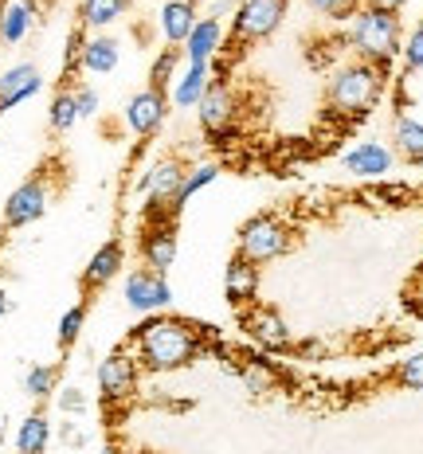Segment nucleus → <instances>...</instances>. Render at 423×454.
<instances>
[{
    "instance_id": "15",
    "label": "nucleus",
    "mask_w": 423,
    "mask_h": 454,
    "mask_svg": "<svg viewBox=\"0 0 423 454\" xmlns=\"http://www.w3.org/2000/svg\"><path fill=\"white\" fill-rule=\"evenodd\" d=\"M223 294H228L231 306H247V301L259 294V267L255 262L235 254L228 262V274H223Z\"/></svg>"
},
{
    "instance_id": "8",
    "label": "nucleus",
    "mask_w": 423,
    "mask_h": 454,
    "mask_svg": "<svg viewBox=\"0 0 423 454\" xmlns=\"http://www.w3.org/2000/svg\"><path fill=\"white\" fill-rule=\"evenodd\" d=\"M43 212H47V184L40 181V176H32V181H24L12 196H8L4 223L8 227H27V223L40 220Z\"/></svg>"
},
{
    "instance_id": "1",
    "label": "nucleus",
    "mask_w": 423,
    "mask_h": 454,
    "mask_svg": "<svg viewBox=\"0 0 423 454\" xmlns=\"http://www.w3.org/2000/svg\"><path fill=\"white\" fill-rule=\"evenodd\" d=\"M137 345V364L149 372H176V368L192 364L200 353V340H196L192 325L176 317H153L137 329L134 337Z\"/></svg>"
},
{
    "instance_id": "13",
    "label": "nucleus",
    "mask_w": 423,
    "mask_h": 454,
    "mask_svg": "<svg viewBox=\"0 0 423 454\" xmlns=\"http://www.w3.org/2000/svg\"><path fill=\"white\" fill-rule=\"evenodd\" d=\"M40 87H43V79H40V71H35L32 63L8 67L4 74H0V110L20 106V102H27L32 94H40Z\"/></svg>"
},
{
    "instance_id": "2",
    "label": "nucleus",
    "mask_w": 423,
    "mask_h": 454,
    "mask_svg": "<svg viewBox=\"0 0 423 454\" xmlns=\"http://www.w3.org/2000/svg\"><path fill=\"white\" fill-rule=\"evenodd\" d=\"M384 74L372 63H353V67H341L329 82V110L337 118H364L376 98H380Z\"/></svg>"
},
{
    "instance_id": "40",
    "label": "nucleus",
    "mask_w": 423,
    "mask_h": 454,
    "mask_svg": "<svg viewBox=\"0 0 423 454\" xmlns=\"http://www.w3.org/2000/svg\"><path fill=\"white\" fill-rule=\"evenodd\" d=\"M98 454H110V450H98Z\"/></svg>"
},
{
    "instance_id": "31",
    "label": "nucleus",
    "mask_w": 423,
    "mask_h": 454,
    "mask_svg": "<svg viewBox=\"0 0 423 454\" xmlns=\"http://www.w3.org/2000/svg\"><path fill=\"white\" fill-rule=\"evenodd\" d=\"M82 321H87V309H82V306H74V309L63 314V321H59V345H71V340L82 333Z\"/></svg>"
},
{
    "instance_id": "17",
    "label": "nucleus",
    "mask_w": 423,
    "mask_h": 454,
    "mask_svg": "<svg viewBox=\"0 0 423 454\" xmlns=\"http://www.w3.org/2000/svg\"><path fill=\"white\" fill-rule=\"evenodd\" d=\"M247 329H251V337L259 340L262 348H286L290 345V329H286V321H282L275 309H255V314H247Z\"/></svg>"
},
{
    "instance_id": "6",
    "label": "nucleus",
    "mask_w": 423,
    "mask_h": 454,
    "mask_svg": "<svg viewBox=\"0 0 423 454\" xmlns=\"http://www.w3.org/2000/svg\"><path fill=\"white\" fill-rule=\"evenodd\" d=\"M282 16H286V0H243L235 8V35L239 40H267L278 32Z\"/></svg>"
},
{
    "instance_id": "25",
    "label": "nucleus",
    "mask_w": 423,
    "mask_h": 454,
    "mask_svg": "<svg viewBox=\"0 0 423 454\" xmlns=\"http://www.w3.org/2000/svg\"><path fill=\"white\" fill-rule=\"evenodd\" d=\"M126 12V0H82V24L87 27H106Z\"/></svg>"
},
{
    "instance_id": "26",
    "label": "nucleus",
    "mask_w": 423,
    "mask_h": 454,
    "mask_svg": "<svg viewBox=\"0 0 423 454\" xmlns=\"http://www.w3.org/2000/svg\"><path fill=\"white\" fill-rule=\"evenodd\" d=\"M47 121H51L55 134H67V129L79 121V102H74V94H55L51 98V110H47Z\"/></svg>"
},
{
    "instance_id": "7",
    "label": "nucleus",
    "mask_w": 423,
    "mask_h": 454,
    "mask_svg": "<svg viewBox=\"0 0 423 454\" xmlns=\"http://www.w3.org/2000/svg\"><path fill=\"white\" fill-rule=\"evenodd\" d=\"M126 301L137 314H153V309H165L173 301V286L157 270H134L126 278Z\"/></svg>"
},
{
    "instance_id": "11",
    "label": "nucleus",
    "mask_w": 423,
    "mask_h": 454,
    "mask_svg": "<svg viewBox=\"0 0 423 454\" xmlns=\"http://www.w3.org/2000/svg\"><path fill=\"white\" fill-rule=\"evenodd\" d=\"M165 121V94L161 90H141V94H134L129 98V106H126V126L134 129V134H141V137H149L157 126Z\"/></svg>"
},
{
    "instance_id": "28",
    "label": "nucleus",
    "mask_w": 423,
    "mask_h": 454,
    "mask_svg": "<svg viewBox=\"0 0 423 454\" xmlns=\"http://www.w3.org/2000/svg\"><path fill=\"white\" fill-rule=\"evenodd\" d=\"M306 4L325 20H353L356 16V0H306Z\"/></svg>"
},
{
    "instance_id": "4",
    "label": "nucleus",
    "mask_w": 423,
    "mask_h": 454,
    "mask_svg": "<svg viewBox=\"0 0 423 454\" xmlns=\"http://www.w3.org/2000/svg\"><path fill=\"white\" fill-rule=\"evenodd\" d=\"M184 165L181 160H157L145 176H141V192L149 196V212L153 223H168V215L181 212V188H184Z\"/></svg>"
},
{
    "instance_id": "36",
    "label": "nucleus",
    "mask_w": 423,
    "mask_h": 454,
    "mask_svg": "<svg viewBox=\"0 0 423 454\" xmlns=\"http://www.w3.org/2000/svg\"><path fill=\"white\" fill-rule=\"evenodd\" d=\"M247 384H251V387H255V392H259V387H270V384H275V376H270L267 368L251 364V368H247Z\"/></svg>"
},
{
    "instance_id": "3",
    "label": "nucleus",
    "mask_w": 423,
    "mask_h": 454,
    "mask_svg": "<svg viewBox=\"0 0 423 454\" xmlns=\"http://www.w3.org/2000/svg\"><path fill=\"white\" fill-rule=\"evenodd\" d=\"M349 47L361 51L364 63L380 67V63H388L392 55L400 51V20L388 12L364 8V12H356L353 24H349Z\"/></svg>"
},
{
    "instance_id": "39",
    "label": "nucleus",
    "mask_w": 423,
    "mask_h": 454,
    "mask_svg": "<svg viewBox=\"0 0 423 454\" xmlns=\"http://www.w3.org/2000/svg\"><path fill=\"white\" fill-rule=\"evenodd\" d=\"M0 20H4V4H0Z\"/></svg>"
},
{
    "instance_id": "33",
    "label": "nucleus",
    "mask_w": 423,
    "mask_h": 454,
    "mask_svg": "<svg viewBox=\"0 0 423 454\" xmlns=\"http://www.w3.org/2000/svg\"><path fill=\"white\" fill-rule=\"evenodd\" d=\"M403 63H408L411 71H423V24L408 35V43H403Z\"/></svg>"
},
{
    "instance_id": "9",
    "label": "nucleus",
    "mask_w": 423,
    "mask_h": 454,
    "mask_svg": "<svg viewBox=\"0 0 423 454\" xmlns=\"http://www.w3.org/2000/svg\"><path fill=\"white\" fill-rule=\"evenodd\" d=\"M200 106V126L208 129L212 137H223L231 129V121H235V94L223 87V82H208V90H204V98L196 102Z\"/></svg>"
},
{
    "instance_id": "29",
    "label": "nucleus",
    "mask_w": 423,
    "mask_h": 454,
    "mask_svg": "<svg viewBox=\"0 0 423 454\" xmlns=\"http://www.w3.org/2000/svg\"><path fill=\"white\" fill-rule=\"evenodd\" d=\"M149 79H153V90H165L168 82L176 79V47H168V51H161V55H157V63H153V74H149Z\"/></svg>"
},
{
    "instance_id": "32",
    "label": "nucleus",
    "mask_w": 423,
    "mask_h": 454,
    "mask_svg": "<svg viewBox=\"0 0 423 454\" xmlns=\"http://www.w3.org/2000/svg\"><path fill=\"white\" fill-rule=\"evenodd\" d=\"M396 380H400L403 387H423V353H416V356H408V361H403V364H400Z\"/></svg>"
},
{
    "instance_id": "19",
    "label": "nucleus",
    "mask_w": 423,
    "mask_h": 454,
    "mask_svg": "<svg viewBox=\"0 0 423 454\" xmlns=\"http://www.w3.org/2000/svg\"><path fill=\"white\" fill-rule=\"evenodd\" d=\"M192 27H196V8L188 0H168L161 8V32L168 43H184Z\"/></svg>"
},
{
    "instance_id": "16",
    "label": "nucleus",
    "mask_w": 423,
    "mask_h": 454,
    "mask_svg": "<svg viewBox=\"0 0 423 454\" xmlns=\"http://www.w3.org/2000/svg\"><path fill=\"white\" fill-rule=\"evenodd\" d=\"M345 168L353 176H380L392 168V153L384 145H376V141H361L356 149L345 153Z\"/></svg>"
},
{
    "instance_id": "5",
    "label": "nucleus",
    "mask_w": 423,
    "mask_h": 454,
    "mask_svg": "<svg viewBox=\"0 0 423 454\" xmlns=\"http://www.w3.org/2000/svg\"><path fill=\"white\" fill-rule=\"evenodd\" d=\"M286 247H290V231L275 215H251V220L239 227V259L255 262V267L259 262L282 259Z\"/></svg>"
},
{
    "instance_id": "10",
    "label": "nucleus",
    "mask_w": 423,
    "mask_h": 454,
    "mask_svg": "<svg viewBox=\"0 0 423 454\" xmlns=\"http://www.w3.org/2000/svg\"><path fill=\"white\" fill-rule=\"evenodd\" d=\"M98 387H102V400H110V403L134 395V387H137V364L129 361L126 353H110L106 361L98 364Z\"/></svg>"
},
{
    "instance_id": "35",
    "label": "nucleus",
    "mask_w": 423,
    "mask_h": 454,
    "mask_svg": "<svg viewBox=\"0 0 423 454\" xmlns=\"http://www.w3.org/2000/svg\"><path fill=\"white\" fill-rule=\"evenodd\" d=\"M74 102H79V118H90V114H94V110H98V94H94L90 87L74 90Z\"/></svg>"
},
{
    "instance_id": "21",
    "label": "nucleus",
    "mask_w": 423,
    "mask_h": 454,
    "mask_svg": "<svg viewBox=\"0 0 423 454\" xmlns=\"http://www.w3.org/2000/svg\"><path fill=\"white\" fill-rule=\"evenodd\" d=\"M32 16H35V8L27 4V0L8 4L4 8V20H0V40H4V43H20L27 35V27H32Z\"/></svg>"
},
{
    "instance_id": "30",
    "label": "nucleus",
    "mask_w": 423,
    "mask_h": 454,
    "mask_svg": "<svg viewBox=\"0 0 423 454\" xmlns=\"http://www.w3.org/2000/svg\"><path fill=\"white\" fill-rule=\"evenodd\" d=\"M215 176H220V168H215V165H200V168H192V173L184 176V188H181V207H184L188 196H196L204 184H212Z\"/></svg>"
},
{
    "instance_id": "41",
    "label": "nucleus",
    "mask_w": 423,
    "mask_h": 454,
    "mask_svg": "<svg viewBox=\"0 0 423 454\" xmlns=\"http://www.w3.org/2000/svg\"><path fill=\"white\" fill-rule=\"evenodd\" d=\"M188 4H192V0H188Z\"/></svg>"
},
{
    "instance_id": "37",
    "label": "nucleus",
    "mask_w": 423,
    "mask_h": 454,
    "mask_svg": "<svg viewBox=\"0 0 423 454\" xmlns=\"http://www.w3.org/2000/svg\"><path fill=\"white\" fill-rule=\"evenodd\" d=\"M403 4V0H369V8L372 12H388V16H396V8Z\"/></svg>"
},
{
    "instance_id": "23",
    "label": "nucleus",
    "mask_w": 423,
    "mask_h": 454,
    "mask_svg": "<svg viewBox=\"0 0 423 454\" xmlns=\"http://www.w3.org/2000/svg\"><path fill=\"white\" fill-rule=\"evenodd\" d=\"M204 90H208V67H188L181 79H176L173 87V102L176 106H196V102L204 98Z\"/></svg>"
},
{
    "instance_id": "18",
    "label": "nucleus",
    "mask_w": 423,
    "mask_h": 454,
    "mask_svg": "<svg viewBox=\"0 0 423 454\" xmlns=\"http://www.w3.org/2000/svg\"><path fill=\"white\" fill-rule=\"evenodd\" d=\"M118 270H121V243H102V247L94 251V259L87 262V270H82V286L102 290Z\"/></svg>"
},
{
    "instance_id": "38",
    "label": "nucleus",
    "mask_w": 423,
    "mask_h": 454,
    "mask_svg": "<svg viewBox=\"0 0 423 454\" xmlns=\"http://www.w3.org/2000/svg\"><path fill=\"white\" fill-rule=\"evenodd\" d=\"M8 309H12V301H8V294H4V290H0V317H4Z\"/></svg>"
},
{
    "instance_id": "27",
    "label": "nucleus",
    "mask_w": 423,
    "mask_h": 454,
    "mask_svg": "<svg viewBox=\"0 0 423 454\" xmlns=\"http://www.w3.org/2000/svg\"><path fill=\"white\" fill-rule=\"evenodd\" d=\"M51 387H55V368H51V364H35L32 372L24 376V392H27V395H35V400L51 395Z\"/></svg>"
},
{
    "instance_id": "24",
    "label": "nucleus",
    "mask_w": 423,
    "mask_h": 454,
    "mask_svg": "<svg viewBox=\"0 0 423 454\" xmlns=\"http://www.w3.org/2000/svg\"><path fill=\"white\" fill-rule=\"evenodd\" d=\"M396 149L408 160L423 165V121H416V118H400L396 121Z\"/></svg>"
},
{
    "instance_id": "34",
    "label": "nucleus",
    "mask_w": 423,
    "mask_h": 454,
    "mask_svg": "<svg viewBox=\"0 0 423 454\" xmlns=\"http://www.w3.org/2000/svg\"><path fill=\"white\" fill-rule=\"evenodd\" d=\"M59 408H63V411H71V415L87 411V395H82L79 387H63V395H59Z\"/></svg>"
},
{
    "instance_id": "22",
    "label": "nucleus",
    "mask_w": 423,
    "mask_h": 454,
    "mask_svg": "<svg viewBox=\"0 0 423 454\" xmlns=\"http://www.w3.org/2000/svg\"><path fill=\"white\" fill-rule=\"evenodd\" d=\"M47 434H51V423L43 415H27L16 431V454H43Z\"/></svg>"
},
{
    "instance_id": "20",
    "label": "nucleus",
    "mask_w": 423,
    "mask_h": 454,
    "mask_svg": "<svg viewBox=\"0 0 423 454\" xmlns=\"http://www.w3.org/2000/svg\"><path fill=\"white\" fill-rule=\"evenodd\" d=\"M82 67L94 74H110L118 67V43L110 35H98V40L82 43Z\"/></svg>"
},
{
    "instance_id": "12",
    "label": "nucleus",
    "mask_w": 423,
    "mask_h": 454,
    "mask_svg": "<svg viewBox=\"0 0 423 454\" xmlns=\"http://www.w3.org/2000/svg\"><path fill=\"white\" fill-rule=\"evenodd\" d=\"M141 259H145L149 270L165 274L176 262V231L173 223H153L145 235H141Z\"/></svg>"
},
{
    "instance_id": "14",
    "label": "nucleus",
    "mask_w": 423,
    "mask_h": 454,
    "mask_svg": "<svg viewBox=\"0 0 423 454\" xmlns=\"http://www.w3.org/2000/svg\"><path fill=\"white\" fill-rule=\"evenodd\" d=\"M220 20L208 16V20H196V27L188 32L184 40V55H188V67H208L215 59V51H220Z\"/></svg>"
}]
</instances>
